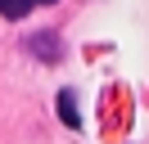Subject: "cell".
<instances>
[{
    "mask_svg": "<svg viewBox=\"0 0 149 144\" xmlns=\"http://www.w3.org/2000/svg\"><path fill=\"white\" fill-rule=\"evenodd\" d=\"M36 9V0H0V14L5 18H27Z\"/></svg>",
    "mask_w": 149,
    "mask_h": 144,
    "instance_id": "1",
    "label": "cell"
},
{
    "mask_svg": "<svg viewBox=\"0 0 149 144\" xmlns=\"http://www.w3.org/2000/svg\"><path fill=\"white\" fill-rule=\"evenodd\" d=\"M59 104H63V122H68V126H77V113H72V95H68V90L59 95Z\"/></svg>",
    "mask_w": 149,
    "mask_h": 144,
    "instance_id": "2",
    "label": "cell"
},
{
    "mask_svg": "<svg viewBox=\"0 0 149 144\" xmlns=\"http://www.w3.org/2000/svg\"><path fill=\"white\" fill-rule=\"evenodd\" d=\"M36 5H54V0H36Z\"/></svg>",
    "mask_w": 149,
    "mask_h": 144,
    "instance_id": "3",
    "label": "cell"
}]
</instances>
